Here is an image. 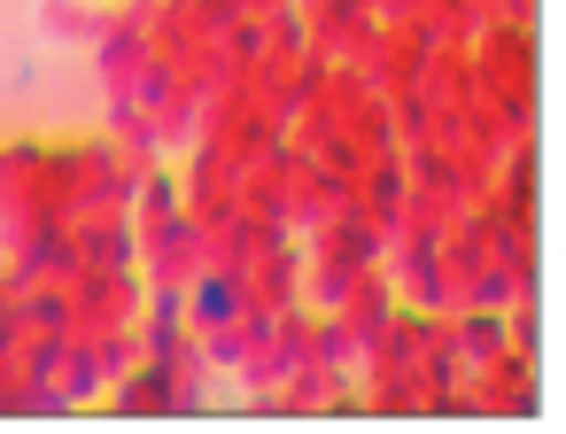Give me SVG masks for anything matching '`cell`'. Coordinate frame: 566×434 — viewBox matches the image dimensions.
<instances>
[{
    "instance_id": "cell-1",
    "label": "cell",
    "mask_w": 566,
    "mask_h": 434,
    "mask_svg": "<svg viewBox=\"0 0 566 434\" xmlns=\"http://www.w3.org/2000/svg\"><path fill=\"white\" fill-rule=\"evenodd\" d=\"M226 310H233V295H226V287L210 279V287H202V318H226Z\"/></svg>"
}]
</instances>
